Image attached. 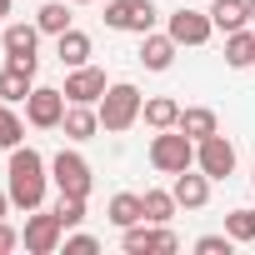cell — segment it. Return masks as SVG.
Wrapping results in <instances>:
<instances>
[{"label":"cell","instance_id":"30","mask_svg":"<svg viewBox=\"0 0 255 255\" xmlns=\"http://www.w3.org/2000/svg\"><path fill=\"white\" fill-rule=\"evenodd\" d=\"M15 245H20V235H15V230H10L5 220H0V255H10Z\"/></svg>","mask_w":255,"mask_h":255},{"label":"cell","instance_id":"19","mask_svg":"<svg viewBox=\"0 0 255 255\" xmlns=\"http://www.w3.org/2000/svg\"><path fill=\"white\" fill-rule=\"evenodd\" d=\"M145 125H150V130H175V125H180V105L170 100V95H155V100H145Z\"/></svg>","mask_w":255,"mask_h":255},{"label":"cell","instance_id":"4","mask_svg":"<svg viewBox=\"0 0 255 255\" xmlns=\"http://www.w3.org/2000/svg\"><path fill=\"white\" fill-rule=\"evenodd\" d=\"M155 5L150 0H110L105 5V25L110 30H130V35H150L155 30Z\"/></svg>","mask_w":255,"mask_h":255},{"label":"cell","instance_id":"24","mask_svg":"<svg viewBox=\"0 0 255 255\" xmlns=\"http://www.w3.org/2000/svg\"><path fill=\"white\" fill-rule=\"evenodd\" d=\"M140 200H145V220H150V225H165V220L175 215V195H170V190H145Z\"/></svg>","mask_w":255,"mask_h":255},{"label":"cell","instance_id":"18","mask_svg":"<svg viewBox=\"0 0 255 255\" xmlns=\"http://www.w3.org/2000/svg\"><path fill=\"white\" fill-rule=\"evenodd\" d=\"M225 65H230V70H245V65H255V35H250L245 25L225 35Z\"/></svg>","mask_w":255,"mask_h":255},{"label":"cell","instance_id":"8","mask_svg":"<svg viewBox=\"0 0 255 255\" xmlns=\"http://www.w3.org/2000/svg\"><path fill=\"white\" fill-rule=\"evenodd\" d=\"M25 250L30 255H50V250H60V240H65V220L50 210V215H30L25 220Z\"/></svg>","mask_w":255,"mask_h":255},{"label":"cell","instance_id":"22","mask_svg":"<svg viewBox=\"0 0 255 255\" xmlns=\"http://www.w3.org/2000/svg\"><path fill=\"white\" fill-rule=\"evenodd\" d=\"M135 220H145V200L140 195H115L110 200V225H135Z\"/></svg>","mask_w":255,"mask_h":255},{"label":"cell","instance_id":"25","mask_svg":"<svg viewBox=\"0 0 255 255\" xmlns=\"http://www.w3.org/2000/svg\"><path fill=\"white\" fill-rule=\"evenodd\" d=\"M225 235L230 240H255V210H230L225 215Z\"/></svg>","mask_w":255,"mask_h":255},{"label":"cell","instance_id":"10","mask_svg":"<svg viewBox=\"0 0 255 255\" xmlns=\"http://www.w3.org/2000/svg\"><path fill=\"white\" fill-rule=\"evenodd\" d=\"M120 245H125V255H150V250H175L180 240H175L165 225H160V230H150V220H145V225L135 220V225H125Z\"/></svg>","mask_w":255,"mask_h":255},{"label":"cell","instance_id":"23","mask_svg":"<svg viewBox=\"0 0 255 255\" xmlns=\"http://www.w3.org/2000/svg\"><path fill=\"white\" fill-rule=\"evenodd\" d=\"M25 95H30V70L5 65L0 70V100H25Z\"/></svg>","mask_w":255,"mask_h":255},{"label":"cell","instance_id":"2","mask_svg":"<svg viewBox=\"0 0 255 255\" xmlns=\"http://www.w3.org/2000/svg\"><path fill=\"white\" fill-rule=\"evenodd\" d=\"M100 130H110V135H120V130H130V125L140 120V110H145V95L130 85V80H120V85H110L105 95H100Z\"/></svg>","mask_w":255,"mask_h":255},{"label":"cell","instance_id":"32","mask_svg":"<svg viewBox=\"0 0 255 255\" xmlns=\"http://www.w3.org/2000/svg\"><path fill=\"white\" fill-rule=\"evenodd\" d=\"M5 15H10V0H0V20H5Z\"/></svg>","mask_w":255,"mask_h":255},{"label":"cell","instance_id":"26","mask_svg":"<svg viewBox=\"0 0 255 255\" xmlns=\"http://www.w3.org/2000/svg\"><path fill=\"white\" fill-rule=\"evenodd\" d=\"M20 135H25V125H20V115H10V110H0V150H15V145H20Z\"/></svg>","mask_w":255,"mask_h":255},{"label":"cell","instance_id":"17","mask_svg":"<svg viewBox=\"0 0 255 255\" xmlns=\"http://www.w3.org/2000/svg\"><path fill=\"white\" fill-rule=\"evenodd\" d=\"M55 55H60V65H85L90 60V35L85 30H65V35H55Z\"/></svg>","mask_w":255,"mask_h":255},{"label":"cell","instance_id":"3","mask_svg":"<svg viewBox=\"0 0 255 255\" xmlns=\"http://www.w3.org/2000/svg\"><path fill=\"white\" fill-rule=\"evenodd\" d=\"M150 165L160 170V175H180V170H190L195 165V140L180 130H160L155 140H150Z\"/></svg>","mask_w":255,"mask_h":255},{"label":"cell","instance_id":"1","mask_svg":"<svg viewBox=\"0 0 255 255\" xmlns=\"http://www.w3.org/2000/svg\"><path fill=\"white\" fill-rule=\"evenodd\" d=\"M10 200L20 205V210H40V200H45V160H40V150H30V145H15L10 150Z\"/></svg>","mask_w":255,"mask_h":255},{"label":"cell","instance_id":"21","mask_svg":"<svg viewBox=\"0 0 255 255\" xmlns=\"http://www.w3.org/2000/svg\"><path fill=\"white\" fill-rule=\"evenodd\" d=\"M35 25H40V35H65V30H70V10H65V0H45V5L35 10Z\"/></svg>","mask_w":255,"mask_h":255},{"label":"cell","instance_id":"12","mask_svg":"<svg viewBox=\"0 0 255 255\" xmlns=\"http://www.w3.org/2000/svg\"><path fill=\"white\" fill-rule=\"evenodd\" d=\"M50 170H55V185H60L65 195H90V165H85L75 150H60V155L50 160Z\"/></svg>","mask_w":255,"mask_h":255},{"label":"cell","instance_id":"11","mask_svg":"<svg viewBox=\"0 0 255 255\" xmlns=\"http://www.w3.org/2000/svg\"><path fill=\"white\" fill-rule=\"evenodd\" d=\"M105 90H110V85H105V70L75 65V70L65 75V100H75V105H100Z\"/></svg>","mask_w":255,"mask_h":255},{"label":"cell","instance_id":"14","mask_svg":"<svg viewBox=\"0 0 255 255\" xmlns=\"http://www.w3.org/2000/svg\"><path fill=\"white\" fill-rule=\"evenodd\" d=\"M170 60H175L170 30H165V35H140V65H145V70H170Z\"/></svg>","mask_w":255,"mask_h":255},{"label":"cell","instance_id":"13","mask_svg":"<svg viewBox=\"0 0 255 255\" xmlns=\"http://www.w3.org/2000/svg\"><path fill=\"white\" fill-rule=\"evenodd\" d=\"M170 195H175V205H185V210H200V205L210 200V175H205V170H200V175H195V170H180Z\"/></svg>","mask_w":255,"mask_h":255},{"label":"cell","instance_id":"6","mask_svg":"<svg viewBox=\"0 0 255 255\" xmlns=\"http://www.w3.org/2000/svg\"><path fill=\"white\" fill-rule=\"evenodd\" d=\"M195 165H200L210 180H225V175H235V145L215 130V135H205V140L195 145Z\"/></svg>","mask_w":255,"mask_h":255},{"label":"cell","instance_id":"33","mask_svg":"<svg viewBox=\"0 0 255 255\" xmlns=\"http://www.w3.org/2000/svg\"><path fill=\"white\" fill-rule=\"evenodd\" d=\"M245 10H250V20H255V0H245Z\"/></svg>","mask_w":255,"mask_h":255},{"label":"cell","instance_id":"20","mask_svg":"<svg viewBox=\"0 0 255 255\" xmlns=\"http://www.w3.org/2000/svg\"><path fill=\"white\" fill-rule=\"evenodd\" d=\"M210 20H215V30H240V25H250V10H245V0H215L210 5Z\"/></svg>","mask_w":255,"mask_h":255},{"label":"cell","instance_id":"16","mask_svg":"<svg viewBox=\"0 0 255 255\" xmlns=\"http://www.w3.org/2000/svg\"><path fill=\"white\" fill-rule=\"evenodd\" d=\"M180 130L200 145L205 135H215V130H220V120H215V110H210V105H190V110H180Z\"/></svg>","mask_w":255,"mask_h":255},{"label":"cell","instance_id":"5","mask_svg":"<svg viewBox=\"0 0 255 255\" xmlns=\"http://www.w3.org/2000/svg\"><path fill=\"white\" fill-rule=\"evenodd\" d=\"M0 45H5V65H20V70H30L35 75V45H40V25H25V20H15V25H5V35H0Z\"/></svg>","mask_w":255,"mask_h":255},{"label":"cell","instance_id":"15","mask_svg":"<svg viewBox=\"0 0 255 255\" xmlns=\"http://www.w3.org/2000/svg\"><path fill=\"white\" fill-rule=\"evenodd\" d=\"M60 125H65V135H70V140H90V135L100 130V110H90V105H75V100H70Z\"/></svg>","mask_w":255,"mask_h":255},{"label":"cell","instance_id":"36","mask_svg":"<svg viewBox=\"0 0 255 255\" xmlns=\"http://www.w3.org/2000/svg\"><path fill=\"white\" fill-rule=\"evenodd\" d=\"M250 180H255V175H250Z\"/></svg>","mask_w":255,"mask_h":255},{"label":"cell","instance_id":"9","mask_svg":"<svg viewBox=\"0 0 255 255\" xmlns=\"http://www.w3.org/2000/svg\"><path fill=\"white\" fill-rule=\"evenodd\" d=\"M210 30H215L210 10H190V5H180V10L170 15V40H175V45H205Z\"/></svg>","mask_w":255,"mask_h":255},{"label":"cell","instance_id":"7","mask_svg":"<svg viewBox=\"0 0 255 255\" xmlns=\"http://www.w3.org/2000/svg\"><path fill=\"white\" fill-rule=\"evenodd\" d=\"M25 120L40 125V130H55V125L65 120V90H50V85L30 90L25 95Z\"/></svg>","mask_w":255,"mask_h":255},{"label":"cell","instance_id":"27","mask_svg":"<svg viewBox=\"0 0 255 255\" xmlns=\"http://www.w3.org/2000/svg\"><path fill=\"white\" fill-rule=\"evenodd\" d=\"M55 215H60L65 225H80V220H85V195H65V190H60V200H55Z\"/></svg>","mask_w":255,"mask_h":255},{"label":"cell","instance_id":"35","mask_svg":"<svg viewBox=\"0 0 255 255\" xmlns=\"http://www.w3.org/2000/svg\"><path fill=\"white\" fill-rule=\"evenodd\" d=\"M0 110H5V105H0Z\"/></svg>","mask_w":255,"mask_h":255},{"label":"cell","instance_id":"28","mask_svg":"<svg viewBox=\"0 0 255 255\" xmlns=\"http://www.w3.org/2000/svg\"><path fill=\"white\" fill-rule=\"evenodd\" d=\"M230 245H235L230 235H200V240H195L200 255H230Z\"/></svg>","mask_w":255,"mask_h":255},{"label":"cell","instance_id":"34","mask_svg":"<svg viewBox=\"0 0 255 255\" xmlns=\"http://www.w3.org/2000/svg\"><path fill=\"white\" fill-rule=\"evenodd\" d=\"M70 5H90V0H70Z\"/></svg>","mask_w":255,"mask_h":255},{"label":"cell","instance_id":"31","mask_svg":"<svg viewBox=\"0 0 255 255\" xmlns=\"http://www.w3.org/2000/svg\"><path fill=\"white\" fill-rule=\"evenodd\" d=\"M10 205H15V200H10V190H0V215H5Z\"/></svg>","mask_w":255,"mask_h":255},{"label":"cell","instance_id":"29","mask_svg":"<svg viewBox=\"0 0 255 255\" xmlns=\"http://www.w3.org/2000/svg\"><path fill=\"white\" fill-rule=\"evenodd\" d=\"M65 250H70V255H95V250H100V240H95V235H70V240H65Z\"/></svg>","mask_w":255,"mask_h":255}]
</instances>
